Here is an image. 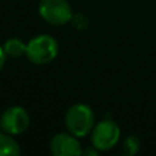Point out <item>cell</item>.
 <instances>
[{"label": "cell", "mask_w": 156, "mask_h": 156, "mask_svg": "<svg viewBox=\"0 0 156 156\" xmlns=\"http://www.w3.org/2000/svg\"><path fill=\"white\" fill-rule=\"evenodd\" d=\"M66 127L76 137L89 134L94 127V114L86 104H74L66 112Z\"/></svg>", "instance_id": "6da1fadb"}, {"label": "cell", "mask_w": 156, "mask_h": 156, "mask_svg": "<svg viewBox=\"0 0 156 156\" xmlns=\"http://www.w3.org/2000/svg\"><path fill=\"white\" fill-rule=\"evenodd\" d=\"M58 55V43L48 34L36 36L27 43L26 56L36 65H47Z\"/></svg>", "instance_id": "7a4b0ae2"}, {"label": "cell", "mask_w": 156, "mask_h": 156, "mask_svg": "<svg viewBox=\"0 0 156 156\" xmlns=\"http://www.w3.org/2000/svg\"><path fill=\"white\" fill-rule=\"evenodd\" d=\"M38 12L44 21L52 25L67 23L73 18L71 7L66 0H41Z\"/></svg>", "instance_id": "3957f363"}, {"label": "cell", "mask_w": 156, "mask_h": 156, "mask_svg": "<svg viewBox=\"0 0 156 156\" xmlns=\"http://www.w3.org/2000/svg\"><path fill=\"white\" fill-rule=\"evenodd\" d=\"M119 137H121V129L115 122L110 119L99 122L92 130V144L99 151H108L114 148Z\"/></svg>", "instance_id": "277c9868"}, {"label": "cell", "mask_w": 156, "mask_h": 156, "mask_svg": "<svg viewBox=\"0 0 156 156\" xmlns=\"http://www.w3.org/2000/svg\"><path fill=\"white\" fill-rule=\"evenodd\" d=\"M30 116L23 107H10L0 116V127L8 134H21L29 127Z\"/></svg>", "instance_id": "5b68a950"}, {"label": "cell", "mask_w": 156, "mask_h": 156, "mask_svg": "<svg viewBox=\"0 0 156 156\" xmlns=\"http://www.w3.org/2000/svg\"><path fill=\"white\" fill-rule=\"evenodd\" d=\"M51 152L55 156H78L82 155V148L77 137L69 133H58L51 140Z\"/></svg>", "instance_id": "8992f818"}, {"label": "cell", "mask_w": 156, "mask_h": 156, "mask_svg": "<svg viewBox=\"0 0 156 156\" xmlns=\"http://www.w3.org/2000/svg\"><path fill=\"white\" fill-rule=\"evenodd\" d=\"M5 55L10 58H19L22 55H26L27 44H25L23 41L18 40V38H10L4 43L3 45Z\"/></svg>", "instance_id": "52a82bcc"}, {"label": "cell", "mask_w": 156, "mask_h": 156, "mask_svg": "<svg viewBox=\"0 0 156 156\" xmlns=\"http://www.w3.org/2000/svg\"><path fill=\"white\" fill-rule=\"evenodd\" d=\"M21 154L19 145L8 133H0V156Z\"/></svg>", "instance_id": "ba28073f"}, {"label": "cell", "mask_w": 156, "mask_h": 156, "mask_svg": "<svg viewBox=\"0 0 156 156\" xmlns=\"http://www.w3.org/2000/svg\"><path fill=\"white\" fill-rule=\"evenodd\" d=\"M140 149V140L136 136H130L123 143V152L126 155H136Z\"/></svg>", "instance_id": "9c48e42d"}, {"label": "cell", "mask_w": 156, "mask_h": 156, "mask_svg": "<svg viewBox=\"0 0 156 156\" xmlns=\"http://www.w3.org/2000/svg\"><path fill=\"white\" fill-rule=\"evenodd\" d=\"M71 23H73L74 27L77 29H86L88 27V18L82 14H73V18H71Z\"/></svg>", "instance_id": "30bf717a"}, {"label": "cell", "mask_w": 156, "mask_h": 156, "mask_svg": "<svg viewBox=\"0 0 156 156\" xmlns=\"http://www.w3.org/2000/svg\"><path fill=\"white\" fill-rule=\"evenodd\" d=\"M97 154H99V149L96 148V147H89V148H85L82 151V155H89V156H97Z\"/></svg>", "instance_id": "8fae6325"}, {"label": "cell", "mask_w": 156, "mask_h": 156, "mask_svg": "<svg viewBox=\"0 0 156 156\" xmlns=\"http://www.w3.org/2000/svg\"><path fill=\"white\" fill-rule=\"evenodd\" d=\"M5 58H7V55H5L3 47H0V70L3 69V66H4V63H5Z\"/></svg>", "instance_id": "7c38bea8"}]
</instances>
